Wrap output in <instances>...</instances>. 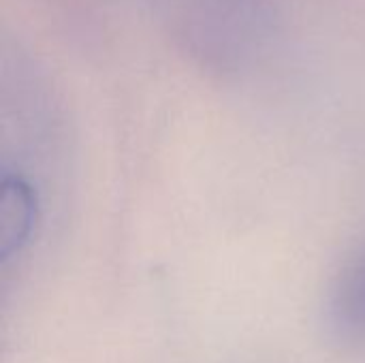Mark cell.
<instances>
[{
	"instance_id": "1",
	"label": "cell",
	"mask_w": 365,
	"mask_h": 363,
	"mask_svg": "<svg viewBox=\"0 0 365 363\" xmlns=\"http://www.w3.org/2000/svg\"><path fill=\"white\" fill-rule=\"evenodd\" d=\"M325 329L342 347H365V244L334 274L325 295Z\"/></svg>"
},
{
	"instance_id": "2",
	"label": "cell",
	"mask_w": 365,
	"mask_h": 363,
	"mask_svg": "<svg viewBox=\"0 0 365 363\" xmlns=\"http://www.w3.org/2000/svg\"><path fill=\"white\" fill-rule=\"evenodd\" d=\"M41 201L32 182L4 167L0 186V263L6 267L32 244L38 227Z\"/></svg>"
}]
</instances>
